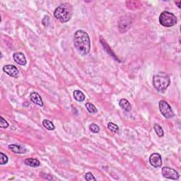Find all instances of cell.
Here are the masks:
<instances>
[{
	"instance_id": "cell-1",
	"label": "cell",
	"mask_w": 181,
	"mask_h": 181,
	"mask_svg": "<svg viewBox=\"0 0 181 181\" xmlns=\"http://www.w3.org/2000/svg\"><path fill=\"white\" fill-rule=\"evenodd\" d=\"M74 45L79 54H88L91 50V41L88 33L83 30L76 31L74 35Z\"/></svg>"
},
{
	"instance_id": "cell-2",
	"label": "cell",
	"mask_w": 181,
	"mask_h": 181,
	"mask_svg": "<svg viewBox=\"0 0 181 181\" xmlns=\"http://www.w3.org/2000/svg\"><path fill=\"white\" fill-rule=\"evenodd\" d=\"M72 16V7L70 4L63 3L57 7L54 11L55 18L62 23L70 20Z\"/></svg>"
},
{
	"instance_id": "cell-3",
	"label": "cell",
	"mask_w": 181,
	"mask_h": 181,
	"mask_svg": "<svg viewBox=\"0 0 181 181\" xmlns=\"http://www.w3.org/2000/svg\"><path fill=\"white\" fill-rule=\"evenodd\" d=\"M153 86L159 92L163 93L171 84L170 76L167 74L159 73L153 76Z\"/></svg>"
},
{
	"instance_id": "cell-4",
	"label": "cell",
	"mask_w": 181,
	"mask_h": 181,
	"mask_svg": "<svg viewBox=\"0 0 181 181\" xmlns=\"http://www.w3.org/2000/svg\"><path fill=\"white\" fill-rule=\"evenodd\" d=\"M177 18L171 12L164 11L159 16V23L164 27H172L177 23Z\"/></svg>"
},
{
	"instance_id": "cell-5",
	"label": "cell",
	"mask_w": 181,
	"mask_h": 181,
	"mask_svg": "<svg viewBox=\"0 0 181 181\" xmlns=\"http://www.w3.org/2000/svg\"><path fill=\"white\" fill-rule=\"evenodd\" d=\"M159 110L161 114L166 118H171L174 116V113L170 105L166 101L161 100L159 101Z\"/></svg>"
},
{
	"instance_id": "cell-6",
	"label": "cell",
	"mask_w": 181,
	"mask_h": 181,
	"mask_svg": "<svg viewBox=\"0 0 181 181\" xmlns=\"http://www.w3.org/2000/svg\"><path fill=\"white\" fill-rule=\"evenodd\" d=\"M162 175L164 178L171 180H178L180 175L175 170L169 167H163L162 168Z\"/></svg>"
},
{
	"instance_id": "cell-7",
	"label": "cell",
	"mask_w": 181,
	"mask_h": 181,
	"mask_svg": "<svg viewBox=\"0 0 181 181\" xmlns=\"http://www.w3.org/2000/svg\"><path fill=\"white\" fill-rule=\"evenodd\" d=\"M149 162L154 168H159L162 165V158L159 154L154 153L149 157Z\"/></svg>"
},
{
	"instance_id": "cell-8",
	"label": "cell",
	"mask_w": 181,
	"mask_h": 181,
	"mask_svg": "<svg viewBox=\"0 0 181 181\" xmlns=\"http://www.w3.org/2000/svg\"><path fill=\"white\" fill-rule=\"evenodd\" d=\"M3 72H5L6 74H7L10 76L14 77V78L18 77L19 74V71L17 69V67L12 64L5 65L3 67Z\"/></svg>"
},
{
	"instance_id": "cell-9",
	"label": "cell",
	"mask_w": 181,
	"mask_h": 181,
	"mask_svg": "<svg viewBox=\"0 0 181 181\" xmlns=\"http://www.w3.org/2000/svg\"><path fill=\"white\" fill-rule=\"evenodd\" d=\"M13 58L16 63L19 64V65H21V66L26 65V59L25 57V55L22 52H15L13 55Z\"/></svg>"
},
{
	"instance_id": "cell-10",
	"label": "cell",
	"mask_w": 181,
	"mask_h": 181,
	"mask_svg": "<svg viewBox=\"0 0 181 181\" xmlns=\"http://www.w3.org/2000/svg\"><path fill=\"white\" fill-rule=\"evenodd\" d=\"M30 99L31 102H33L34 104L39 105L40 107L43 106V102L41 96L36 92H32L30 94Z\"/></svg>"
},
{
	"instance_id": "cell-11",
	"label": "cell",
	"mask_w": 181,
	"mask_h": 181,
	"mask_svg": "<svg viewBox=\"0 0 181 181\" xmlns=\"http://www.w3.org/2000/svg\"><path fill=\"white\" fill-rule=\"evenodd\" d=\"M9 149L12 152H14V153L20 154H25L26 152L27 151L25 147L17 145V144H10V145L9 146Z\"/></svg>"
},
{
	"instance_id": "cell-12",
	"label": "cell",
	"mask_w": 181,
	"mask_h": 181,
	"mask_svg": "<svg viewBox=\"0 0 181 181\" xmlns=\"http://www.w3.org/2000/svg\"><path fill=\"white\" fill-rule=\"evenodd\" d=\"M119 105L122 110L127 111V112H129L132 109V106L130 105V102L127 99H125V98L120 99V101H119Z\"/></svg>"
},
{
	"instance_id": "cell-13",
	"label": "cell",
	"mask_w": 181,
	"mask_h": 181,
	"mask_svg": "<svg viewBox=\"0 0 181 181\" xmlns=\"http://www.w3.org/2000/svg\"><path fill=\"white\" fill-rule=\"evenodd\" d=\"M24 163L26 165L28 166H31V167H33V168H36L40 166V161L36 158H26L25 161H24Z\"/></svg>"
},
{
	"instance_id": "cell-14",
	"label": "cell",
	"mask_w": 181,
	"mask_h": 181,
	"mask_svg": "<svg viewBox=\"0 0 181 181\" xmlns=\"http://www.w3.org/2000/svg\"><path fill=\"white\" fill-rule=\"evenodd\" d=\"M74 98H75V100L77 101H79V102H83L84 101H85L86 96L83 92L79 90H75L73 93Z\"/></svg>"
},
{
	"instance_id": "cell-15",
	"label": "cell",
	"mask_w": 181,
	"mask_h": 181,
	"mask_svg": "<svg viewBox=\"0 0 181 181\" xmlns=\"http://www.w3.org/2000/svg\"><path fill=\"white\" fill-rule=\"evenodd\" d=\"M43 127H44L45 129H47V130H50V131H52V130H54L55 129V125H53V123L48 120H43Z\"/></svg>"
},
{
	"instance_id": "cell-16",
	"label": "cell",
	"mask_w": 181,
	"mask_h": 181,
	"mask_svg": "<svg viewBox=\"0 0 181 181\" xmlns=\"http://www.w3.org/2000/svg\"><path fill=\"white\" fill-rule=\"evenodd\" d=\"M154 130L155 132L156 133V134L158 135V137H162L164 136V132H163V130L162 127H161L160 125H158V124H155L154 125Z\"/></svg>"
},
{
	"instance_id": "cell-17",
	"label": "cell",
	"mask_w": 181,
	"mask_h": 181,
	"mask_svg": "<svg viewBox=\"0 0 181 181\" xmlns=\"http://www.w3.org/2000/svg\"><path fill=\"white\" fill-rule=\"evenodd\" d=\"M85 106L86 108V109L90 113H97V108H96V106L94 105L93 103H86L85 104Z\"/></svg>"
},
{
	"instance_id": "cell-18",
	"label": "cell",
	"mask_w": 181,
	"mask_h": 181,
	"mask_svg": "<svg viewBox=\"0 0 181 181\" xmlns=\"http://www.w3.org/2000/svg\"><path fill=\"white\" fill-rule=\"evenodd\" d=\"M108 128L109 129L111 132H114V133H118L119 132V127L117 125H115L113 122H109L108 124Z\"/></svg>"
},
{
	"instance_id": "cell-19",
	"label": "cell",
	"mask_w": 181,
	"mask_h": 181,
	"mask_svg": "<svg viewBox=\"0 0 181 181\" xmlns=\"http://www.w3.org/2000/svg\"><path fill=\"white\" fill-rule=\"evenodd\" d=\"M8 156H6L4 153L1 152V153H0V164H1V165H4V164L8 163Z\"/></svg>"
},
{
	"instance_id": "cell-20",
	"label": "cell",
	"mask_w": 181,
	"mask_h": 181,
	"mask_svg": "<svg viewBox=\"0 0 181 181\" xmlns=\"http://www.w3.org/2000/svg\"><path fill=\"white\" fill-rule=\"evenodd\" d=\"M9 126V125L8 122H7L4 117H0V127H1V128L6 129Z\"/></svg>"
},
{
	"instance_id": "cell-21",
	"label": "cell",
	"mask_w": 181,
	"mask_h": 181,
	"mask_svg": "<svg viewBox=\"0 0 181 181\" xmlns=\"http://www.w3.org/2000/svg\"><path fill=\"white\" fill-rule=\"evenodd\" d=\"M89 130H90V131L92 132L93 133H98V132H99L100 128L97 125L93 123V124H91L90 126H89Z\"/></svg>"
},
{
	"instance_id": "cell-22",
	"label": "cell",
	"mask_w": 181,
	"mask_h": 181,
	"mask_svg": "<svg viewBox=\"0 0 181 181\" xmlns=\"http://www.w3.org/2000/svg\"><path fill=\"white\" fill-rule=\"evenodd\" d=\"M85 179L87 181H91V180H96V178L94 177L93 174L91 173H87L85 175Z\"/></svg>"
},
{
	"instance_id": "cell-23",
	"label": "cell",
	"mask_w": 181,
	"mask_h": 181,
	"mask_svg": "<svg viewBox=\"0 0 181 181\" xmlns=\"http://www.w3.org/2000/svg\"><path fill=\"white\" fill-rule=\"evenodd\" d=\"M175 4H177L178 8H180V4H181V1H178V2H175Z\"/></svg>"
}]
</instances>
